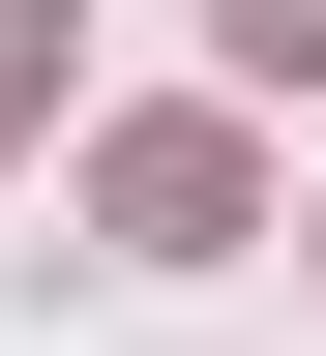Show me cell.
<instances>
[{
  "mask_svg": "<svg viewBox=\"0 0 326 356\" xmlns=\"http://www.w3.org/2000/svg\"><path fill=\"white\" fill-rule=\"evenodd\" d=\"M30 119H60V30H0V149H30Z\"/></svg>",
  "mask_w": 326,
  "mask_h": 356,
  "instance_id": "obj_2",
  "label": "cell"
},
{
  "mask_svg": "<svg viewBox=\"0 0 326 356\" xmlns=\"http://www.w3.org/2000/svg\"><path fill=\"white\" fill-rule=\"evenodd\" d=\"M89 208H119V267H238V238H267L238 119H119V149H89Z\"/></svg>",
  "mask_w": 326,
  "mask_h": 356,
  "instance_id": "obj_1",
  "label": "cell"
}]
</instances>
